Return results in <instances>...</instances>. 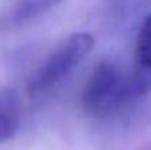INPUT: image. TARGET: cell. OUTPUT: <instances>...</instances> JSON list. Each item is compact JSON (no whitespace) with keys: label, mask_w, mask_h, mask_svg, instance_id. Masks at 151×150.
Segmentation results:
<instances>
[{"label":"cell","mask_w":151,"mask_h":150,"mask_svg":"<svg viewBox=\"0 0 151 150\" xmlns=\"http://www.w3.org/2000/svg\"><path fill=\"white\" fill-rule=\"evenodd\" d=\"M20 125V101L19 94L12 88L1 90L0 100V128H1V142L12 140L16 136Z\"/></svg>","instance_id":"cell-4"},{"label":"cell","mask_w":151,"mask_h":150,"mask_svg":"<svg viewBox=\"0 0 151 150\" xmlns=\"http://www.w3.org/2000/svg\"><path fill=\"white\" fill-rule=\"evenodd\" d=\"M129 79L134 101L151 92V13L145 19L137 36L134 66Z\"/></svg>","instance_id":"cell-3"},{"label":"cell","mask_w":151,"mask_h":150,"mask_svg":"<svg viewBox=\"0 0 151 150\" xmlns=\"http://www.w3.org/2000/svg\"><path fill=\"white\" fill-rule=\"evenodd\" d=\"M61 1L63 0H17L12 9L11 20L16 25H23L37 19Z\"/></svg>","instance_id":"cell-5"},{"label":"cell","mask_w":151,"mask_h":150,"mask_svg":"<svg viewBox=\"0 0 151 150\" xmlns=\"http://www.w3.org/2000/svg\"><path fill=\"white\" fill-rule=\"evenodd\" d=\"M94 39L89 33H76L61 43L35 71L28 82V94L33 100H45L61 89L66 80L88 57Z\"/></svg>","instance_id":"cell-1"},{"label":"cell","mask_w":151,"mask_h":150,"mask_svg":"<svg viewBox=\"0 0 151 150\" xmlns=\"http://www.w3.org/2000/svg\"><path fill=\"white\" fill-rule=\"evenodd\" d=\"M133 101L129 74L109 60L94 66L81 93L83 110L96 118L113 116Z\"/></svg>","instance_id":"cell-2"}]
</instances>
